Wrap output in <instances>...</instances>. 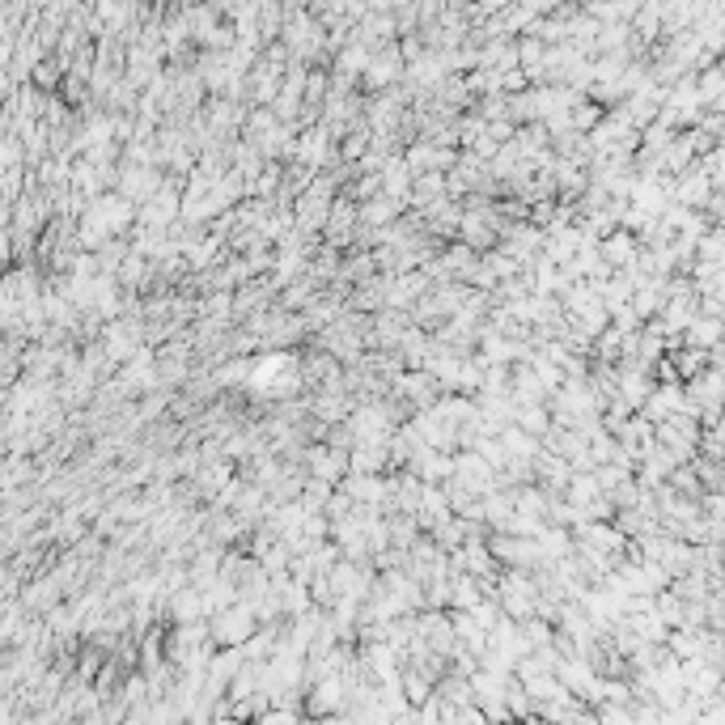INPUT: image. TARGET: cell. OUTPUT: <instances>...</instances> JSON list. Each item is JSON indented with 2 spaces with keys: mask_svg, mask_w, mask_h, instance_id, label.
I'll list each match as a JSON object with an SVG mask.
<instances>
[{
  "mask_svg": "<svg viewBox=\"0 0 725 725\" xmlns=\"http://www.w3.org/2000/svg\"><path fill=\"white\" fill-rule=\"evenodd\" d=\"M22 603L34 611V615H47L51 607H60L64 603V590H60V581L56 577H30L26 581V590H22Z\"/></svg>",
  "mask_w": 725,
  "mask_h": 725,
  "instance_id": "obj_21",
  "label": "cell"
},
{
  "mask_svg": "<svg viewBox=\"0 0 725 725\" xmlns=\"http://www.w3.org/2000/svg\"><path fill=\"white\" fill-rule=\"evenodd\" d=\"M357 225H361V204L357 200H335L331 204V217H327V229H323V238L331 242V246H352L357 242Z\"/></svg>",
  "mask_w": 725,
  "mask_h": 725,
  "instance_id": "obj_11",
  "label": "cell"
},
{
  "mask_svg": "<svg viewBox=\"0 0 725 725\" xmlns=\"http://www.w3.org/2000/svg\"><path fill=\"white\" fill-rule=\"evenodd\" d=\"M340 488L348 492L352 501L361 505H386L391 501V475H374V471H348Z\"/></svg>",
  "mask_w": 725,
  "mask_h": 725,
  "instance_id": "obj_14",
  "label": "cell"
},
{
  "mask_svg": "<svg viewBox=\"0 0 725 725\" xmlns=\"http://www.w3.org/2000/svg\"><path fill=\"white\" fill-rule=\"evenodd\" d=\"M514 0H480V13L488 17V13H501V9H509Z\"/></svg>",
  "mask_w": 725,
  "mask_h": 725,
  "instance_id": "obj_35",
  "label": "cell"
},
{
  "mask_svg": "<svg viewBox=\"0 0 725 725\" xmlns=\"http://www.w3.org/2000/svg\"><path fill=\"white\" fill-rule=\"evenodd\" d=\"M318 297H323V280H314L310 272L306 276H297V280H289L285 289H280V310H293V314H302L306 306H314Z\"/></svg>",
  "mask_w": 725,
  "mask_h": 725,
  "instance_id": "obj_22",
  "label": "cell"
},
{
  "mask_svg": "<svg viewBox=\"0 0 725 725\" xmlns=\"http://www.w3.org/2000/svg\"><path fill=\"white\" fill-rule=\"evenodd\" d=\"M162 183H166L162 166H140V162H128V157L119 162V179H115V187H119L128 200H136V204H145L149 196H157V187H162Z\"/></svg>",
  "mask_w": 725,
  "mask_h": 725,
  "instance_id": "obj_8",
  "label": "cell"
},
{
  "mask_svg": "<svg viewBox=\"0 0 725 725\" xmlns=\"http://www.w3.org/2000/svg\"><path fill=\"white\" fill-rule=\"evenodd\" d=\"M603 259L611 263L615 272H624V268H632L636 259H641V234H632V229H615V234H607L603 238Z\"/></svg>",
  "mask_w": 725,
  "mask_h": 725,
  "instance_id": "obj_18",
  "label": "cell"
},
{
  "mask_svg": "<svg viewBox=\"0 0 725 725\" xmlns=\"http://www.w3.org/2000/svg\"><path fill=\"white\" fill-rule=\"evenodd\" d=\"M556 391L539 378V369L530 361H518L514 365V403H547Z\"/></svg>",
  "mask_w": 725,
  "mask_h": 725,
  "instance_id": "obj_20",
  "label": "cell"
},
{
  "mask_svg": "<svg viewBox=\"0 0 725 725\" xmlns=\"http://www.w3.org/2000/svg\"><path fill=\"white\" fill-rule=\"evenodd\" d=\"M497 475L501 471L492 467L480 450H454V475H450V480L463 484L467 492H475V497H484V492L497 488Z\"/></svg>",
  "mask_w": 725,
  "mask_h": 725,
  "instance_id": "obj_5",
  "label": "cell"
},
{
  "mask_svg": "<svg viewBox=\"0 0 725 725\" xmlns=\"http://www.w3.org/2000/svg\"><path fill=\"white\" fill-rule=\"evenodd\" d=\"M374 196H382V174H357V179H352V187H348V200L365 204V200H374Z\"/></svg>",
  "mask_w": 725,
  "mask_h": 725,
  "instance_id": "obj_32",
  "label": "cell"
},
{
  "mask_svg": "<svg viewBox=\"0 0 725 725\" xmlns=\"http://www.w3.org/2000/svg\"><path fill=\"white\" fill-rule=\"evenodd\" d=\"M556 675H560V683L569 687V692H577L581 700H590V692L598 687V666L586 658V653H573V658H560V666H556Z\"/></svg>",
  "mask_w": 725,
  "mask_h": 725,
  "instance_id": "obj_15",
  "label": "cell"
},
{
  "mask_svg": "<svg viewBox=\"0 0 725 725\" xmlns=\"http://www.w3.org/2000/svg\"><path fill=\"white\" fill-rule=\"evenodd\" d=\"M509 518H514V488H492V492H484V522L492 526V530H501Z\"/></svg>",
  "mask_w": 725,
  "mask_h": 725,
  "instance_id": "obj_27",
  "label": "cell"
},
{
  "mask_svg": "<svg viewBox=\"0 0 725 725\" xmlns=\"http://www.w3.org/2000/svg\"><path fill=\"white\" fill-rule=\"evenodd\" d=\"M255 632H259V611L251 598H238V603H229L212 615V641L217 645H246Z\"/></svg>",
  "mask_w": 725,
  "mask_h": 725,
  "instance_id": "obj_1",
  "label": "cell"
},
{
  "mask_svg": "<svg viewBox=\"0 0 725 725\" xmlns=\"http://www.w3.org/2000/svg\"><path fill=\"white\" fill-rule=\"evenodd\" d=\"M56 77H60L56 64H34V81H39L43 90H51V85H56Z\"/></svg>",
  "mask_w": 725,
  "mask_h": 725,
  "instance_id": "obj_34",
  "label": "cell"
},
{
  "mask_svg": "<svg viewBox=\"0 0 725 725\" xmlns=\"http://www.w3.org/2000/svg\"><path fill=\"white\" fill-rule=\"evenodd\" d=\"M484 598H488L484 581L475 573H463V569L450 573V611H471V607H480Z\"/></svg>",
  "mask_w": 725,
  "mask_h": 725,
  "instance_id": "obj_24",
  "label": "cell"
},
{
  "mask_svg": "<svg viewBox=\"0 0 725 725\" xmlns=\"http://www.w3.org/2000/svg\"><path fill=\"white\" fill-rule=\"evenodd\" d=\"M717 488H725V458L717 463Z\"/></svg>",
  "mask_w": 725,
  "mask_h": 725,
  "instance_id": "obj_36",
  "label": "cell"
},
{
  "mask_svg": "<svg viewBox=\"0 0 725 725\" xmlns=\"http://www.w3.org/2000/svg\"><path fill=\"white\" fill-rule=\"evenodd\" d=\"M352 471H374V475H391L395 458H391V441H357L348 450Z\"/></svg>",
  "mask_w": 725,
  "mask_h": 725,
  "instance_id": "obj_16",
  "label": "cell"
},
{
  "mask_svg": "<svg viewBox=\"0 0 725 725\" xmlns=\"http://www.w3.org/2000/svg\"><path fill=\"white\" fill-rule=\"evenodd\" d=\"M450 183H446V170H429V174H416V187H412V208H424L429 200L446 196Z\"/></svg>",
  "mask_w": 725,
  "mask_h": 725,
  "instance_id": "obj_29",
  "label": "cell"
},
{
  "mask_svg": "<svg viewBox=\"0 0 725 725\" xmlns=\"http://www.w3.org/2000/svg\"><path fill=\"white\" fill-rule=\"evenodd\" d=\"M420 217H424V229L429 234H437V238H458V225H463V200L458 196H437V200H429L424 208H416Z\"/></svg>",
  "mask_w": 725,
  "mask_h": 725,
  "instance_id": "obj_9",
  "label": "cell"
},
{
  "mask_svg": "<svg viewBox=\"0 0 725 725\" xmlns=\"http://www.w3.org/2000/svg\"><path fill=\"white\" fill-rule=\"evenodd\" d=\"M403 60H408V56H403V47H378L361 81H365L374 94H378V90H391L395 81H403Z\"/></svg>",
  "mask_w": 725,
  "mask_h": 725,
  "instance_id": "obj_13",
  "label": "cell"
},
{
  "mask_svg": "<svg viewBox=\"0 0 725 725\" xmlns=\"http://www.w3.org/2000/svg\"><path fill=\"white\" fill-rule=\"evenodd\" d=\"M331 497H335V484H327V480H314V475H310V480H306V488H302V497H297V501H302V505L310 509V514H327Z\"/></svg>",
  "mask_w": 725,
  "mask_h": 725,
  "instance_id": "obj_30",
  "label": "cell"
},
{
  "mask_svg": "<svg viewBox=\"0 0 725 725\" xmlns=\"http://www.w3.org/2000/svg\"><path fill=\"white\" fill-rule=\"evenodd\" d=\"M285 47H289V56L302 64V60H318L323 56V47H327V34H323V22H314V17L306 13H297L285 22Z\"/></svg>",
  "mask_w": 725,
  "mask_h": 725,
  "instance_id": "obj_3",
  "label": "cell"
},
{
  "mask_svg": "<svg viewBox=\"0 0 725 725\" xmlns=\"http://www.w3.org/2000/svg\"><path fill=\"white\" fill-rule=\"evenodd\" d=\"M450 514H454V509H450V497H446V484H424L420 505H416L420 526H424V530H433L437 522H446Z\"/></svg>",
  "mask_w": 725,
  "mask_h": 725,
  "instance_id": "obj_25",
  "label": "cell"
},
{
  "mask_svg": "<svg viewBox=\"0 0 725 725\" xmlns=\"http://www.w3.org/2000/svg\"><path fill=\"white\" fill-rule=\"evenodd\" d=\"M403 212H408V204L395 200V196H374V200H365L361 204V225H374V229H386V225H395Z\"/></svg>",
  "mask_w": 725,
  "mask_h": 725,
  "instance_id": "obj_26",
  "label": "cell"
},
{
  "mask_svg": "<svg viewBox=\"0 0 725 725\" xmlns=\"http://www.w3.org/2000/svg\"><path fill=\"white\" fill-rule=\"evenodd\" d=\"M424 484H446L454 475V450H437V446H424L412 463H408Z\"/></svg>",
  "mask_w": 725,
  "mask_h": 725,
  "instance_id": "obj_19",
  "label": "cell"
},
{
  "mask_svg": "<svg viewBox=\"0 0 725 725\" xmlns=\"http://www.w3.org/2000/svg\"><path fill=\"white\" fill-rule=\"evenodd\" d=\"M687 408V382L683 378H675V382H653V391H649V399H645V416L658 424V420H670L675 412H683Z\"/></svg>",
  "mask_w": 725,
  "mask_h": 725,
  "instance_id": "obj_12",
  "label": "cell"
},
{
  "mask_svg": "<svg viewBox=\"0 0 725 725\" xmlns=\"http://www.w3.org/2000/svg\"><path fill=\"white\" fill-rule=\"evenodd\" d=\"M497 437H501L505 454H509V458H522V463H535V458H539V450H543V437L526 433L518 420H509V424H505V429H501Z\"/></svg>",
  "mask_w": 725,
  "mask_h": 725,
  "instance_id": "obj_23",
  "label": "cell"
},
{
  "mask_svg": "<svg viewBox=\"0 0 725 725\" xmlns=\"http://www.w3.org/2000/svg\"><path fill=\"white\" fill-rule=\"evenodd\" d=\"M348 696H352V687H348L344 675L318 679L306 692V717H340L348 709Z\"/></svg>",
  "mask_w": 725,
  "mask_h": 725,
  "instance_id": "obj_6",
  "label": "cell"
},
{
  "mask_svg": "<svg viewBox=\"0 0 725 725\" xmlns=\"http://www.w3.org/2000/svg\"><path fill=\"white\" fill-rule=\"evenodd\" d=\"M391 395L408 403L412 412H420V408H433L446 391H441V382L433 378V369H403V374L391 382Z\"/></svg>",
  "mask_w": 725,
  "mask_h": 725,
  "instance_id": "obj_4",
  "label": "cell"
},
{
  "mask_svg": "<svg viewBox=\"0 0 725 725\" xmlns=\"http://www.w3.org/2000/svg\"><path fill=\"white\" fill-rule=\"evenodd\" d=\"M497 149H501V140H492L488 132H484L480 140H471V145H467V153H475L480 162H492V157H497Z\"/></svg>",
  "mask_w": 725,
  "mask_h": 725,
  "instance_id": "obj_33",
  "label": "cell"
},
{
  "mask_svg": "<svg viewBox=\"0 0 725 725\" xmlns=\"http://www.w3.org/2000/svg\"><path fill=\"white\" fill-rule=\"evenodd\" d=\"M683 344H696L704 352H713L717 344H725V314H713V310H700L692 323L683 331Z\"/></svg>",
  "mask_w": 725,
  "mask_h": 725,
  "instance_id": "obj_17",
  "label": "cell"
},
{
  "mask_svg": "<svg viewBox=\"0 0 725 725\" xmlns=\"http://www.w3.org/2000/svg\"><path fill=\"white\" fill-rule=\"evenodd\" d=\"M251 365L255 361H238L234 357V361H225L221 369H212V374H217L221 386H246V382H251Z\"/></svg>",
  "mask_w": 725,
  "mask_h": 725,
  "instance_id": "obj_31",
  "label": "cell"
},
{
  "mask_svg": "<svg viewBox=\"0 0 725 725\" xmlns=\"http://www.w3.org/2000/svg\"><path fill=\"white\" fill-rule=\"evenodd\" d=\"M302 463H306V471L314 475V480H327L335 488H340V480L352 471L348 450H335L331 441H310V446L302 450Z\"/></svg>",
  "mask_w": 725,
  "mask_h": 725,
  "instance_id": "obj_7",
  "label": "cell"
},
{
  "mask_svg": "<svg viewBox=\"0 0 725 725\" xmlns=\"http://www.w3.org/2000/svg\"><path fill=\"white\" fill-rule=\"evenodd\" d=\"M403 157H408V166L416 170V174H429V170H454L458 166V153L454 145H437V140H412L408 149H403Z\"/></svg>",
  "mask_w": 725,
  "mask_h": 725,
  "instance_id": "obj_10",
  "label": "cell"
},
{
  "mask_svg": "<svg viewBox=\"0 0 725 725\" xmlns=\"http://www.w3.org/2000/svg\"><path fill=\"white\" fill-rule=\"evenodd\" d=\"M687 408L700 412L704 424H713L725 416V369L709 365L704 374L687 378Z\"/></svg>",
  "mask_w": 725,
  "mask_h": 725,
  "instance_id": "obj_2",
  "label": "cell"
},
{
  "mask_svg": "<svg viewBox=\"0 0 725 725\" xmlns=\"http://www.w3.org/2000/svg\"><path fill=\"white\" fill-rule=\"evenodd\" d=\"M518 424L526 433H535V437H547L552 433V408H547V403H518V416H514Z\"/></svg>",
  "mask_w": 725,
  "mask_h": 725,
  "instance_id": "obj_28",
  "label": "cell"
}]
</instances>
